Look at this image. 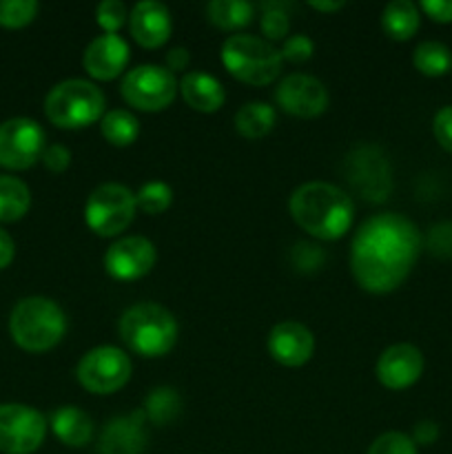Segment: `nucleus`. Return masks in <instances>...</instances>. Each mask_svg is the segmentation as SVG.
Listing matches in <instances>:
<instances>
[{
	"mask_svg": "<svg viewBox=\"0 0 452 454\" xmlns=\"http://www.w3.org/2000/svg\"><path fill=\"white\" fill-rule=\"evenodd\" d=\"M344 176L348 184L370 202H384L393 189V173L388 158L379 146L363 145L350 151L344 162Z\"/></svg>",
	"mask_w": 452,
	"mask_h": 454,
	"instance_id": "8",
	"label": "nucleus"
},
{
	"mask_svg": "<svg viewBox=\"0 0 452 454\" xmlns=\"http://www.w3.org/2000/svg\"><path fill=\"white\" fill-rule=\"evenodd\" d=\"M43 162L49 171L62 173L71 164V151L62 145H51L44 149Z\"/></svg>",
	"mask_w": 452,
	"mask_h": 454,
	"instance_id": "38",
	"label": "nucleus"
},
{
	"mask_svg": "<svg viewBox=\"0 0 452 454\" xmlns=\"http://www.w3.org/2000/svg\"><path fill=\"white\" fill-rule=\"evenodd\" d=\"M78 381L93 395H113L131 380V359L115 346H97L80 359Z\"/></svg>",
	"mask_w": 452,
	"mask_h": 454,
	"instance_id": "9",
	"label": "nucleus"
},
{
	"mask_svg": "<svg viewBox=\"0 0 452 454\" xmlns=\"http://www.w3.org/2000/svg\"><path fill=\"white\" fill-rule=\"evenodd\" d=\"M173 202V189L167 182H146L136 195V204L140 211L149 213V215H158L164 213Z\"/></svg>",
	"mask_w": 452,
	"mask_h": 454,
	"instance_id": "29",
	"label": "nucleus"
},
{
	"mask_svg": "<svg viewBox=\"0 0 452 454\" xmlns=\"http://www.w3.org/2000/svg\"><path fill=\"white\" fill-rule=\"evenodd\" d=\"M129 62V44L118 34L97 35L84 49L82 65L96 80H113L124 71Z\"/></svg>",
	"mask_w": 452,
	"mask_h": 454,
	"instance_id": "17",
	"label": "nucleus"
},
{
	"mask_svg": "<svg viewBox=\"0 0 452 454\" xmlns=\"http://www.w3.org/2000/svg\"><path fill=\"white\" fill-rule=\"evenodd\" d=\"M51 430L65 446L82 448L93 437V421L75 406H62L51 415Z\"/></svg>",
	"mask_w": 452,
	"mask_h": 454,
	"instance_id": "21",
	"label": "nucleus"
},
{
	"mask_svg": "<svg viewBox=\"0 0 452 454\" xmlns=\"http://www.w3.org/2000/svg\"><path fill=\"white\" fill-rule=\"evenodd\" d=\"M9 331L22 350L44 353L65 337L66 317L49 297H25L13 306Z\"/></svg>",
	"mask_w": 452,
	"mask_h": 454,
	"instance_id": "3",
	"label": "nucleus"
},
{
	"mask_svg": "<svg viewBox=\"0 0 452 454\" xmlns=\"http://www.w3.org/2000/svg\"><path fill=\"white\" fill-rule=\"evenodd\" d=\"M308 4L317 12H337V9L344 7V3H317V0H310Z\"/></svg>",
	"mask_w": 452,
	"mask_h": 454,
	"instance_id": "43",
	"label": "nucleus"
},
{
	"mask_svg": "<svg viewBox=\"0 0 452 454\" xmlns=\"http://www.w3.org/2000/svg\"><path fill=\"white\" fill-rule=\"evenodd\" d=\"M105 111V93L87 80H65L44 98V114L60 129H82L97 122Z\"/></svg>",
	"mask_w": 452,
	"mask_h": 454,
	"instance_id": "6",
	"label": "nucleus"
},
{
	"mask_svg": "<svg viewBox=\"0 0 452 454\" xmlns=\"http://www.w3.org/2000/svg\"><path fill=\"white\" fill-rule=\"evenodd\" d=\"M428 248L439 257H452V222L434 226L430 231Z\"/></svg>",
	"mask_w": 452,
	"mask_h": 454,
	"instance_id": "37",
	"label": "nucleus"
},
{
	"mask_svg": "<svg viewBox=\"0 0 452 454\" xmlns=\"http://www.w3.org/2000/svg\"><path fill=\"white\" fill-rule=\"evenodd\" d=\"M323 251L315 244H297L292 248V264H295L297 270L301 273H313V270H319L323 266Z\"/></svg>",
	"mask_w": 452,
	"mask_h": 454,
	"instance_id": "34",
	"label": "nucleus"
},
{
	"mask_svg": "<svg viewBox=\"0 0 452 454\" xmlns=\"http://www.w3.org/2000/svg\"><path fill=\"white\" fill-rule=\"evenodd\" d=\"M31 193L22 180L0 176V222H16L29 211Z\"/></svg>",
	"mask_w": 452,
	"mask_h": 454,
	"instance_id": "24",
	"label": "nucleus"
},
{
	"mask_svg": "<svg viewBox=\"0 0 452 454\" xmlns=\"http://www.w3.org/2000/svg\"><path fill=\"white\" fill-rule=\"evenodd\" d=\"M275 127V109L266 102H248L235 114V129L248 140L264 137Z\"/></svg>",
	"mask_w": 452,
	"mask_h": 454,
	"instance_id": "23",
	"label": "nucleus"
},
{
	"mask_svg": "<svg viewBox=\"0 0 452 454\" xmlns=\"http://www.w3.org/2000/svg\"><path fill=\"white\" fill-rule=\"evenodd\" d=\"M412 62H415L417 71H421L424 75L439 78V75H446L452 69V53L446 44L425 40V43L417 44Z\"/></svg>",
	"mask_w": 452,
	"mask_h": 454,
	"instance_id": "27",
	"label": "nucleus"
},
{
	"mask_svg": "<svg viewBox=\"0 0 452 454\" xmlns=\"http://www.w3.org/2000/svg\"><path fill=\"white\" fill-rule=\"evenodd\" d=\"M253 12L255 7L244 0H213L207 7L208 20L220 29H242L251 22Z\"/></svg>",
	"mask_w": 452,
	"mask_h": 454,
	"instance_id": "25",
	"label": "nucleus"
},
{
	"mask_svg": "<svg viewBox=\"0 0 452 454\" xmlns=\"http://www.w3.org/2000/svg\"><path fill=\"white\" fill-rule=\"evenodd\" d=\"M35 13H38V3L34 0H0V25L3 27L18 29V27L29 25Z\"/></svg>",
	"mask_w": 452,
	"mask_h": 454,
	"instance_id": "31",
	"label": "nucleus"
},
{
	"mask_svg": "<svg viewBox=\"0 0 452 454\" xmlns=\"http://www.w3.org/2000/svg\"><path fill=\"white\" fill-rule=\"evenodd\" d=\"M424 372V355L412 344H394L381 353L377 362V380L390 390H406L417 384Z\"/></svg>",
	"mask_w": 452,
	"mask_h": 454,
	"instance_id": "15",
	"label": "nucleus"
},
{
	"mask_svg": "<svg viewBox=\"0 0 452 454\" xmlns=\"http://www.w3.org/2000/svg\"><path fill=\"white\" fill-rule=\"evenodd\" d=\"M315 51L313 40L306 34H295L291 38H286L282 47V58L288 62H306Z\"/></svg>",
	"mask_w": 452,
	"mask_h": 454,
	"instance_id": "35",
	"label": "nucleus"
},
{
	"mask_svg": "<svg viewBox=\"0 0 452 454\" xmlns=\"http://www.w3.org/2000/svg\"><path fill=\"white\" fill-rule=\"evenodd\" d=\"M421 253V233L408 217L381 213L363 222L350 248V269L368 293H390L403 284Z\"/></svg>",
	"mask_w": 452,
	"mask_h": 454,
	"instance_id": "1",
	"label": "nucleus"
},
{
	"mask_svg": "<svg viewBox=\"0 0 452 454\" xmlns=\"http://www.w3.org/2000/svg\"><path fill=\"white\" fill-rule=\"evenodd\" d=\"M368 454H417V443L403 433H386L372 442Z\"/></svg>",
	"mask_w": 452,
	"mask_h": 454,
	"instance_id": "32",
	"label": "nucleus"
},
{
	"mask_svg": "<svg viewBox=\"0 0 452 454\" xmlns=\"http://www.w3.org/2000/svg\"><path fill=\"white\" fill-rule=\"evenodd\" d=\"M421 9L434 22H452V0H424Z\"/></svg>",
	"mask_w": 452,
	"mask_h": 454,
	"instance_id": "39",
	"label": "nucleus"
},
{
	"mask_svg": "<svg viewBox=\"0 0 452 454\" xmlns=\"http://www.w3.org/2000/svg\"><path fill=\"white\" fill-rule=\"evenodd\" d=\"M180 91L186 105L199 114H215L226 98L224 87L213 75L199 71H191L180 80Z\"/></svg>",
	"mask_w": 452,
	"mask_h": 454,
	"instance_id": "20",
	"label": "nucleus"
},
{
	"mask_svg": "<svg viewBox=\"0 0 452 454\" xmlns=\"http://www.w3.org/2000/svg\"><path fill=\"white\" fill-rule=\"evenodd\" d=\"M180 411H182L180 395H177L173 388H168V386L151 390V395L144 402L146 419H151L158 426H167L168 421H173L177 415H180Z\"/></svg>",
	"mask_w": 452,
	"mask_h": 454,
	"instance_id": "28",
	"label": "nucleus"
},
{
	"mask_svg": "<svg viewBox=\"0 0 452 454\" xmlns=\"http://www.w3.org/2000/svg\"><path fill=\"white\" fill-rule=\"evenodd\" d=\"M437 437H439V426L434 424V421L425 419L415 426V437H412V442L419 443V446H430V443L437 442Z\"/></svg>",
	"mask_w": 452,
	"mask_h": 454,
	"instance_id": "40",
	"label": "nucleus"
},
{
	"mask_svg": "<svg viewBox=\"0 0 452 454\" xmlns=\"http://www.w3.org/2000/svg\"><path fill=\"white\" fill-rule=\"evenodd\" d=\"M269 353L286 368L304 366L315 353L313 333L300 322L277 324L269 335Z\"/></svg>",
	"mask_w": 452,
	"mask_h": 454,
	"instance_id": "16",
	"label": "nucleus"
},
{
	"mask_svg": "<svg viewBox=\"0 0 452 454\" xmlns=\"http://www.w3.org/2000/svg\"><path fill=\"white\" fill-rule=\"evenodd\" d=\"M419 9L410 0H393L381 13V25L394 40H410L419 29Z\"/></svg>",
	"mask_w": 452,
	"mask_h": 454,
	"instance_id": "22",
	"label": "nucleus"
},
{
	"mask_svg": "<svg viewBox=\"0 0 452 454\" xmlns=\"http://www.w3.org/2000/svg\"><path fill=\"white\" fill-rule=\"evenodd\" d=\"M102 136L113 146H129L140 136V122L133 114L124 109H113L102 118Z\"/></svg>",
	"mask_w": 452,
	"mask_h": 454,
	"instance_id": "26",
	"label": "nucleus"
},
{
	"mask_svg": "<svg viewBox=\"0 0 452 454\" xmlns=\"http://www.w3.org/2000/svg\"><path fill=\"white\" fill-rule=\"evenodd\" d=\"M282 51L257 35H230L222 44V62L230 75L246 84H270L282 71Z\"/></svg>",
	"mask_w": 452,
	"mask_h": 454,
	"instance_id": "5",
	"label": "nucleus"
},
{
	"mask_svg": "<svg viewBox=\"0 0 452 454\" xmlns=\"http://www.w3.org/2000/svg\"><path fill=\"white\" fill-rule=\"evenodd\" d=\"M96 20L106 34H115L127 20V9L120 0H105V3L97 4Z\"/></svg>",
	"mask_w": 452,
	"mask_h": 454,
	"instance_id": "33",
	"label": "nucleus"
},
{
	"mask_svg": "<svg viewBox=\"0 0 452 454\" xmlns=\"http://www.w3.org/2000/svg\"><path fill=\"white\" fill-rule=\"evenodd\" d=\"M47 434V421L35 408L22 403H0V452L31 454Z\"/></svg>",
	"mask_w": 452,
	"mask_h": 454,
	"instance_id": "11",
	"label": "nucleus"
},
{
	"mask_svg": "<svg viewBox=\"0 0 452 454\" xmlns=\"http://www.w3.org/2000/svg\"><path fill=\"white\" fill-rule=\"evenodd\" d=\"M158 253L151 239L133 235V238H122L111 244L105 255L106 273L120 282H133V279L144 278L155 266Z\"/></svg>",
	"mask_w": 452,
	"mask_h": 454,
	"instance_id": "13",
	"label": "nucleus"
},
{
	"mask_svg": "<svg viewBox=\"0 0 452 454\" xmlns=\"http://www.w3.org/2000/svg\"><path fill=\"white\" fill-rule=\"evenodd\" d=\"M120 337L142 357H162L175 346L177 322L164 306L136 304L120 319Z\"/></svg>",
	"mask_w": 452,
	"mask_h": 454,
	"instance_id": "4",
	"label": "nucleus"
},
{
	"mask_svg": "<svg viewBox=\"0 0 452 454\" xmlns=\"http://www.w3.org/2000/svg\"><path fill=\"white\" fill-rule=\"evenodd\" d=\"M129 25H131V35L136 38V43L144 49L162 47L173 29L168 9L162 3H155V0L137 3L131 9Z\"/></svg>",
	"mask_w": 452,
	"mask_h": 454,
	"instance_id": "19",
	"label": "nucleus"
},
{
	"mask_svg": "<svg viewBox=\"0 0 452 454\" xmlns=\"http://www.w3.org/2000/svg\"><path fill=\"white\" fill-rule=\"evenodd\" d=\"M136 195L122 184H102L93 189L84 204V220L89 229L100 238L122 233L136 217Z\"/></svg>",
	"mask_w": 452,
	"mask_h": 454,
	"instance_id": "7",
	"label": "nucleus"
},
{
	"mask_svg": "<svg viewBox=\"0 0 452 454\" xmlns=\"http://www.w3.org/2000/svg\"><path fill=\"white\" fill-rule=\"evenodd\" d=\"M44 131L35 120L12 118L0 124V167L22 171L43 158Z\"/></svg>",
	"mask_w": 452,
	"mask_h": 454,
	"instance_id": "12",
	"label": "nucleus"
},
{
	"mask_svg": "<svg viewBox=\"0 0 452 454\" xmlns=\"http://www.w3.org/2000/svg\"><path fill=\"white\" fill-rule=\"evenodd\" d=\"M261 31H264L266 38L270 40H282L286 38L288 27V4L284 3H261Z\"/></svg>",
	"mask_w": 452,
	"mask_h": 454,
	"instance_id": "30",
	"label": "nucleus"
},
{
	"mask_svg": "<svg viewBox=\"0 0 452 454\" xmlns=\"http://www.w3.org/2000/svg\"><path fill=\"white\" fill-rule=\"evenodd\" d=\"M189 51H186L184 47H173L171 51L167 53V69L171 71V74H175V71H184L186 67H189Z\"/></svg>",
	"mask_w": 452,
	"mask_h": 454,
	"instance_id": "41",
	"label": "nucleus"
},
{
	"mask_svg": "<svg viewBox=\"0 0 452 454\" xmlns=\"http://www.w3.org/2000/svg\"><path fill=\"white\" fill-rule=\"evenodd\" d=\"M279 109L295 118H317L328 106V91L317 78L304 74H292L279 82L275 91Z\"/></svg>",
	"mask_w": 452,
	"mask_h": 454,
	"instance_id": "14",
	"label": "nucleus"
},
{
	"mask_svg": "<svg viewBox=\"0 0 452 454\" xmlns=\"http://www.w3.org/2000/svg\"><path fill=\"white\" fill-rule=\"evenodd\" d=\"M122 98L140 111H162L177 93V80L167 67L140 65L122 80Z\"/></svg>",
	"mask_w": 452,
	"mask_h": 454,
	"instance_id": "10",
	"label": "nucleus"
},
{
	"mask_svg": "<svg viewBox=\"0 0 452 454\" xmlns=\"http://www.w3.org/2000/svg\"><path fill=\"white\" fill-rule=\"evenodd\" d=\"M13 253H16V247H13V239L9 238L7 231L0 229V269H7L13 260Z\"/></svg>",
	"mask_w": 452,
	"mask_h": 454,
	"instance_id": "42",
	"label": "nucleus"
},
{
	"mask_svg": "<svg viewBox=\"0 0 452 454\" xmlns=\"http://www.w3.org/2000/svg\"><path fill=\"white\" fill-rule=\"evenodd\" d=\"M433 131L437 142L441 145V149L452 153V105L437 111V115L433 120Z\"/></svg>",
	"mask_w": 452,
	"mask_h": 454,
	"instance_id": "36",
	"label": "nucleus"
},
{
	"mask_svg": "<svg viewBox=\"0 0 452 454\" xmlns=\"http://www.w3.org/2000/svg\"><path fill=\"white\" fill-rule=\"evenodd\" d=\"M144 421V411L111 419L100 434L97 454H142L146 446Z\"/></svg>",
	"mask_w": 452,
	"mask_h": 454,
	"instance_id": "18",
	"label": "nucleus"
},
{
	"mask_svg": "<svg viewBox=\"0 0 452 454\" xmlns=\"http://www.w3.org/2000/svg\"><path fill=\"white\" fill-rule=\"evenodd\" d=\"M291 215L297 226L317 239H339L353 224V200L339 186L308 182L291 195Z\"/></svg>",
	"mask_w": 452,
	"mask_h": 454,
	"instance_id": "2",
	"label": "nucleus"
}]
</instances>
